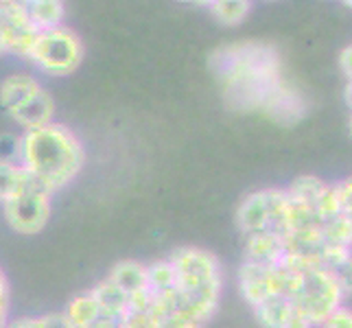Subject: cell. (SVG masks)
Returning a JSON list of instances; mask_svg holds the SVG:
<instances>
[{"mask_svg":"<svg viewBox=\"0 0 352 328\" xmlns=\"http://www.w3.org/2000/svg\"><path fill=\"white\" fill-rule=\"evenodd\" d=\"M208 66L219 83L223 101L234 112H258L267 107L287 79L278 48L267 42H230L217 46Z\"/></svg>","mask_w":352,"mask_h":328,"instance_id":"cell-1","label":"cell"},{"mask_svg":"<svg viewBox=\"0 0 352 328\" xmlns=\"http://www.w3.org/2000/svg\"><path fill=\"white\" fill-rule=\"evenodd\" d=\"M86 160L81 138L62 123L20 133V166L51 195L72 184Z\"/></svg>","mask_w":352,"mask_h":328,"instance_id":"cell-2","label":"cell"},{"mask_svg":"<svg viewBox=\"0 0 352 328\" xmlns=\"http://www.w3.org/2000/svg\"><path fill=\"white\" fill-rule=\"evenodd\" d=\"M173 265L179 311L199 328L219 309L223 272L212 252L201 248H177L166 256Z\"/></svg>","mask_w":352,"mask_h":328,"instance_id":"cell-3","label":"cell"},{"mask_svg":"<svg viewBox=\"0 0 352 328\" xmlns=\"http://www.w3.org/2000/svg\"><path fill=\"white\" fill-rule=\"evenodd\" d=\"M287 298L302 315H307L313 326H322L333 311L344 307L346 300L344 291L339 289L333 274L326 267H309L302 272H291Z\"/></svg>","mask_w":352,"mask_h":328,"instance_id":"cell-4","label":"cell"},{"mask_svg":"<svg viewBox=\"0 0 352 328\" xmlns=\"http://www.w3.org/2000/svg\"><path fill=\"white\" fill-rule=\"evenodd\" d=\"M83 55H86V46L79 33L62 24L57 29L35 35L27 59L48 77H68L81 66Z\"/></svg>","mask_w":352,"mask_h":328,"instance_id":"cell-5","label":"cell"},{"mask_svg":"<svg viewBox=\"0 0 352 328\" xmlns=\"http://www.w3.org/2000/svg\"><path fill=\"white\" fill-rule=\"evenodd\" d=\"M53 195L40 186L27 171L18 190L0 208L7 226L20 237H35L46 228L53 212Z\"/></svg>","mask_w":352,"mask_h":328,"instance_id":"cell-6","label":"cell"},{"mask_svg":"<svg viewBox=\"0 0 352 328\" xmlns=\"http://www.w3.org/2000/svg\"><path fill=\"white\" fill-rule=\"evenodd\" d=\"M289 195L287 188H261L243 197L236 208V226L241 234L261 237V234H285Z\"/></svg>","mask_w":352,"mask_h":328,"instance_id":"cell-7","label":"cell"},{"mask_svg":"<svg viewBox=\"0 0 352 328\" xmlns=\"http://www.w3.org/2000/svg\"><path fill=\"white\" fill-rule=\"evenodd\" d=\"M291 272L283 265H261L243 261L239 267V291L250 307L272 296H287Z\"/></svg>","mask_w":352,"mask_h":328,"instance_id":"cell-8","label":"cell"},{"mask_svg":"<svg viewBox=\"0 0 352 328\" xmlns=\"http://www.w3.org/2000/svg\"><path fill=\"white\" fill-rule=\"evenodd\" d=\"M0 27H3L5 51L9 55H18L27 59L38 31L31 27L27 11H24V3L0 0Z\"/></svg>","mask_w":352,"mask_h":328,"instance_id":"cell-9","label":"cell"},{"mask_svg":"<svg viewBox=\"0 0 352 328\" xmlns=\"http://www.w3.org/2000/svg\"><path fill=\"white\" fill-rule=\"evenodd\" d=\"M107 281L114 283L120 291H125L131 300V311H147L151 296H149V272L147 265L140 261H118L110 272Z\"/></svg>","mask_w":352,"mask_h":328,"instance_id":"cell-10","label":"cell"},{"mask_svg":"<svg viewBox=\"0 0 352 328\" xmlns=\"http://www.w3.org/2000/svg\"><path fill=\"white\" fill-rule=\"evenodd\" d=\"M263 116L274 120L276 125L291 127L307 116V101H305V96L287 81L285 86L274 94V99L267 103V107L263 109Z\"/></svg>","mask_w":352,"mask_h":328,"instance_id":"cell-11","label":"cell"},{"mask_svg":"<svg viewBox=\"0 0 352 328\" xmlns=\"http://www.w3.org/2000/svg\"><path fill=\"white\" fill-rule=\"evenodd\" d=\"M44 86L29 72H14L0 83V107L11 116Z\"/></svg>","mask_w":352,"mask_h":328,"instance_id":"cell-12","label":"cell"},{"mask_svg":"<svg viewBox=\"0 0 352 328\" xmlns=\"http://www.w3.org/2000/svg\"><path fill=\"white\" fill-rule=\"evenodd\" d=\"M11 118H14L24 131H33V129H40V127L55 123V101H53L51 92L42 88L20 109H16V112L11 114Z\"/></svg>","mask_w":352,"mask_h":328,"instance_id":"cell-13","label":"cell"},{"mask_svg":"<svg viewBox=\"0 0 352 328\" xmlns=\"http://www.w3.org/2000/svg\"><path fill=\"white\" fill-rule=\"evenodd\" d=\"M92 298L96 300V305H99L101 313L107 315V318H112L116 322H123L129 311H131V300L125 291H120L114 283H110L107 278H103L101 283H96L92 289H90Z\"/></svg>","mask_w":352,"mask_h":328,"instance_id":"cell-14","label":"cell"},{"mask_svg":"<svg viewBox=\"0 0 352 328\" xmlns=\"http://www.w3.org/2000/svg\"><path fill=\"white\" fill-rule=\"evenodd\" d=\"M24 11H27L31 27L38 33L62 27L66 18V5L62 0H27Z\"/></svg>","mask_w":352,"mask_h":328,"instance_id":"cell-15","label":"cell"},{"mask_svg":"<svg viewBox=\"0 0 352 328\" xmlns=\"http://www.w3.org/2000/svg\"><path fill=\"white\" fill-rule=\"evenodd\" d=\"M285 259V243L280 234H261L245 239L243 261L261 265H280Z\"/></svg>","mask_w":352,"mask_h":328,"instance_id":"cell-16","label":"cell"},{"mask_svg":"<svg viewBox=\"0 0 352 328\" xmlns=\"http://www.w3.org/2000/svg\"><path fill=\"white\" fill-rule=\"evenodd\" d=\"M252 311L263 328H287L291 315L296 313V307L291 305L287 296H272L258 302L256 307H252Z\"/></svg>","mask_w":352,"mask_h":328,"instance_id":"cell-17","label":"cell"},{"mask_svg":"<svg viewBox=\"0 0 352 328\" xmlns=\"http://www.w3.org/2000/svg\"><path fill=\"white\" fill-rule=\"evenodd\" d=\"M62 313H64L66 322L70 324V328H86L94 320L101 318V309L96 305V300L92 298L90 291L72 298Z\"/></svg>","mask_w":352,"mask_h":328,"instance_id":"cell-18","label":"cell"},{"mask_svg":"<svg viewBox=\"0 0 352 328\" xmlns=\"http://www.w3.org/2000/svg\"><path fill=\"white\" fill-rule=\"evenodd\" d=\"M322 243L329 250L352 252V221L344 212L322 223Z\"/></svg>","mask_w":352,"mask_h":328,"instance_id":"cell-19","label":"cell"},{"mask_svg":"<svg viewBox=\"0 0 352 328\" xmlns=\"http://www.w3.org/2000/svg\"><path fill=\"white\" fill-rule=\"evenodd\" d=\"M206 7L210 9L212 18L226 27H236L252 11V3H245V0H212V3H206Z\"/></svg>","mask_w":352,"mask_h":328,"instance_id":"cell-20","label":"cell"},{"mask_svg":"<svg viewBox=\"0 0 352 328\" xmlns=\"http://www.w3.org/2000/svg\"><path fill=\"white\" fill-rule=\"evenodd\" d=\"M326 186H329V184H326L324 179L315 177V175H300V177H296L294 182H291V186L287 188V193H289V197L315 206V201L320 199V195L324 193Z\"/></svg>","mask_w":352,"mask_h":328,"instance_id":"cell-21","label":"cell"},{"mask_svg":"<svg viewBox=\"0 0 352 328\" xmlns=\"http://www.w3.org/2000/svg\"><path fill=\"white\" fill-rule=\"evenodd\" d=\"M24 179V168L16 162H0V206H3Z\"/></svg>","mask_w":352,"mask_h":328,"instance_id":"cell-22","label":"cell"},{"mask_svg":"<svg viewBox=\"0 0 352 328\" xmlns=\"http://www.w3.org/2000/svg\"><path fill=\"white\" fill-rule=\"evenodd\" d=\"M315 212H318V217L324 221H329V219L342 215V204H339V195H337V186L335 184H329L324 188V193L320 195V199L315 201Z\"/></svg>","mask_w":352,"mask_h":328,"instance_id":"cell-23","label":"cell"},{"mask_svg":"<svg viewBox=\"0 0 352 328\" xmlns=\"http://www.w3.org/2000/svg\"><path fill=\"white\" fill-rule=\"evenodd\" d=\"M326 270L333 274L335 283L344 291V296H350L352 294V254H348L342 261H337L335 265L326 267Z\"/></svg>","mask_w":352,"mask_h":328,"instance_id":"cell-24","label":"cell"},{"mask_svg":"<svg viewBox=\"0 0 352 328\" xmlns=\"http://www.w3.org/2000/svg\"><path fill=\"white\" fill-rule=\"evenodd\" d=\"M0 162L20 164V136H16V133H3L0 136Z\"/></svg>","mask_w":352,"mask_h":328,"instance_id":"cell-25","label":"cell"},{"mask_svg":"<svg viewBox=\"0 0 352 328\" xmlns=\"http://www.w3.org/2000/svg\"><path fill=\"white\" fill-rule=\"evenodd\" d=\"M9 311H11V291L5 272L0 270V328H7L9 324Z\"/></svg>","mask_w":352,"mask_h":328,"instance_id":"cell-26","label":"cell"},{"mask_svg":"<svg viewBox=\"0 0 352 328\" xmlns=\"http://www.w3.org/2000/svg\"><path fill=\"white\" fill-rule=\"evenodd\" d=\"M322 328H352V309L339 307L337 311H333L329 318H326Z\"/></svg>","mask_w":352,"mask_h":328,"instance_id":"cell-27","label":"cell"},{"mask_svg":"<svg viewBox=\"0 0 352 328\" xmlns=\"http://www.w3.org/2000/svg\"><path fill=\"white\" fill-rule=\"evenodd\" d=\"M337 195L339 204H342V212L352 221V177H346L342 182H337Z\"/></svg>","mask_w":352,"mask_h":328,"instance_id":"cell-28","label":"cell"},{"mask_svg":"<svg viewBox=\"0 0 352 328\" xmlns=\"http://www.w3.org/2000/svg\"><path fill=\"white\" fill-rule=\"evenodd\" d=\"M118 328H155L147 311H129V315L118 324Z\"/></svg>","mask_w":352,"mask_h":328,"instance_id":"cell-29","label":"cell"},{"mask_svg":"<svg viewBox=\"0 0 352 328\" xmlns=\"http://www.w3.org/2000/svg\"><path fill=\"white\" fill-rule=\"evenodd\" d=\"M339 68L346 75L348 81H352V44L346 46L342 53H339Z\"/></svg>","mask_w":352,"mask_h":328,"instance_id":"cell-30","label":"cell"},{"mask_svg":"<svg viewBox=\"0 0 352 328\" xmlns=\"http://www.w3.org/2000/svg\"><path fill=\"white\" fill-rule=\"evenodd\" d=\"M287 328H315V326H313V322L307 318V315H302V313L296 309V313L291 315V320H289Z\"/></svg>","mask_w":352,"mask_h":328,"instance_id":"cell-31","label":"cell"},{"mask_svg":"<svg viewBox=\"0 0 352 328\" xmlns=\"http://www.w3.org/2000/svg\"><path fill=\"white\" fill-rule=\"evenodd\" d=\"M118 324L120 322H116V320H112V318H107V315H103L101 313V318L99 320H94L90 326H86V328H118Z\"/></svg>","mask_w":352,"mask_h":328,"instance_id":"cell-32","label":"cell"},{"mask_svg":"<svg viewBox=\"0 0 352 328\" xmlns=\"http://www.w3.org/2000/svg\"><path fill=\"white\" fill-rule=\"evenodd\" d=\"M344 101H346V105L352 109V81H348V83H346V90H344Z\"/></svg>","mask_w":352,"mask_h":328,"instance_id":"cell-33","label":"cell"},{"mask_svg":"<svg viewBox=\"0 0 352 328\" xmlns=\"http://www.w3.org/2000/svg\"><path fill=\"white\" fill-rule=\"evenodd\" d=\"M348 127H350V133H352V114H350V123H348Z\"/></svg>","mask_w":352,"mask_h":328,"instance_id":"cell-34","label":"cell"},{"mask_svg":"<svg viewBox=\"0 0 352 328\" xmlns=\"http://www.w3.org/2000/svg\"><path fill=\"white\" fill-rule=\"evenodd\" d=\"M344 5H346V7H352V3H350V0H348V3H344Z\"/></svg>","mask_w":352,"mask_h":328,"instance_id":"cell-35","label":"cell"}]
</instances>
